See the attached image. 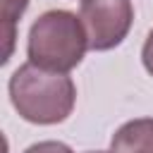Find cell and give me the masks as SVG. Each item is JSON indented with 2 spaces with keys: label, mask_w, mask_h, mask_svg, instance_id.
<instances>
[{
  "label": "cell",
  "mask_w": 153,
  "mask_h": 153,
  "mask_svg": "<svg viewBox=\"0 0 153 153\" xmlns=\"http://www.w3.org/2000/svg\"><path fill=\"white\" fill-rule=\"evenodd\" d=\"M7 91L19 117L41 127L65 122L76 103V86L69 72L45 69L33 62H24L12 72Z\"/></svg>",
  "instance_id": "6da1fadb"
},
{
  "label": "cell",
  "mask_w": 153,
  "mask_h": 153,
  "mask_svg": "<svg viewBox=\"0 0 153 153\" xmlns=\"http://www.w3.org/2000/svg\"><path fill=\"white\" fill-rule=\"evenodd\" d=\"M88 50V38L81 19L67 10H48L43 12L29 29L26 55L29 62L55 69L72 72L81 65Z\"/></svg>",
  "instance_id": "7a4b0ae2"
},
{
  "label": "cell",
  "mask_w": 153,
  "mask_h": 153,
  "mask_svg": "<svg viewBox=\"0 0 153 153\" xmlns=\"http://www.w3.org/2000/svg\"><path fill=\"white\" fill-rule=\"evenodd\" d=\"M79 19L88 38V50L105 53L127 38L134 24V5L131 0H81Z\"/></svg>",
  "instance_id": "3957f363"
},
{
  "label": "cell",
  "mask_w": 153,
  "mask_h": 153,
  "mask_svg": "<svg viewBox=\"0 0 153 153\" xmlns=\"http://www.w3.org/2000/svg\"><path fill=\"white\" fill-rule=\"evenodd\" d=\"M112 153H153V117L124 122L110 139Z\"/></svg>",
  "instance_id": "277c9868"
},
{
  "label": "cell",
  "mask_w": 153,
  "mask_h": 153,
  "mask_svg": "<svg viewBox=\"0 0 153 153\" xmlns=\"http://www.w3.org/2000/svg\"><path fill=\"white\" fill-rule=\"evenodd\" d=\"M26 7H29V0H5V2H2V22H5V38H7V50H5L2 62H7L10 55H12V45H14V24H17L19 17L26 12Z\"/></svg>",
  "instance_id": "5b68a950"
},
{
  "label": "cell",
  "mask_w": 153,
  "mask_h": 153,
  "mask_svg": "<svg viewBox=\"0 0 153 153\" xmlns=\"http://www.w3.org/2000/svg\"><path fill=\"white\" fill-rule=\"evenodd\" d=\"M24 153H74L67 143H62V141H38V143H31Z\"/></svg>",
  "instance_id": "8992f818"
},
{
  "label": "cell",
  "mask_w": 153,
  "mask_h": 153,
  "mask_svg": "<svg viewBox=\"0 0 153 153\" xmlns=\"http://www.w3.org/2000/svg\"><path fill=\"white\" fill-rule=\"evenodd\" d=\"M141 62H143V69L153 76V29L148 31L146 41H143V48H141Z\"/></svg>",
  "instance_id": "52a82bcc"
},
{
  "label": "cell",
  "mask_w": 153,
  "mask_h": 153,
  "mask_svg": "<svg viewBox=\"0 0 153 153\" xmlns=\"http://www.w3.org/2000/svg\"><path fill=\"white\" fill-rule=\"evenodd\" d=\"M86 153H105V151H86ZM112 153V151H110Z\"/></svg>",
  "instance_id": "ba28073f"
}]
</instances>
